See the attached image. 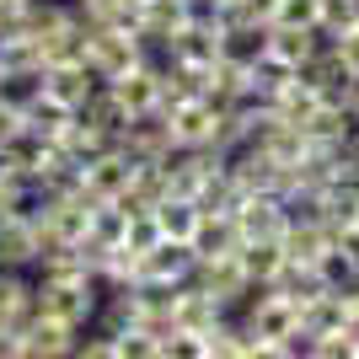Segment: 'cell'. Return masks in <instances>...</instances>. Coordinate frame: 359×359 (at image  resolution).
Returning a JSON list of instances; mask_svg holds the SVG:
<instances>
[{
    "label": "cell",
    "mask_w": 359,
    "mask_h": 359,
    "mask_svg": "<svg viewBox=\"0 0 359 359\" xmlns=\"http://www.w3.org/2000/svg\"><path fill=\"white\" fill-rule=\"evenodd\" d=\"M38 285V311L43 316H60L70 327L86 332L97 322V306H102V285L91 273H75V279H32Z\"/></svg>",
    "instance_id": "obj_1"
},
{
    "label": "cell",
    "mask_w": 359,
    "mask_h": 359,
    "mask_svg": "<svg viewBox=\"0 0 359 359\" xmlns=\"http://www.w3.org/2000/svg\"><path fill=\"white\" fill-rule=\"evenodd\" d=\"M86 70L97 81H118L129 65L145 60V38L135 27H86Z\"/></svg>",
    "instance_id": "obj_2"
},
{
    "label": "cell",
    "mask_w": 359,
    "mask_h": 359,
    "mask_svg": "<svg viewBox=\"0 0 359 359\" xmlns=\"http://www.w3.org/2000/svg\"><path fill=\"white\" fill-rule=\"evenodd\" d=\"M172 140H177L182 150H198V145H220V129H225V107L210 102V97H188V102H177L172 113Z\"/></svg>",
    "instance_id": "obj_3"
},
{
    "label": "cell",
    "mask_w": 359,
    "mask_h": 359,
    "mask_svg": "<svg viewBox=\"0 0 359 359\" xmlns=\"http://www.w3.org/2000/svg\"><path fill=\"white\" fill-rule=\"evenodd\" d=\"M129 182H135V156L123 145H107L102 156H91L86 166H81V194L86 198H123L129 194Z\"/></svg>",
    "instance_id": "obj_4"
},
{
    "label": "cell",
    "mask_w": 359,
    "mask_h": 359,
    "mask_svg": "<svg viewBox=\"0 0 359 359\" xmlns=\"http://www.w3.org/2000/svg\"><path fill=\"white\" fill-rule=\"evenodd\" d=\"M194 285L198 290H210L220 306H231L236 311L241 300L252 295V279H247V269H241V257L236 252H215V257H198V269H194Z\"/></svg>",
    "instance_id": "obj_5"
},
{
    "label": "cell",
    "mask_w": 359,
    "mask_h": 359,
    "mask_svg": "<svg viewBox=\"0 0 359 359\" xmlns=\"http://www.w3.org/2000/svg\"><path fill=\"white\" fill-rule=\"evenodd\" d=\"M102 86L97 75L86 70V60H65V65H43V97L65 113H81L91 102V91Z\"/></svg>",
    "instance_id": "obj_6"
},
{
    "label": "cell",
    "mask_w": 359,
    "mask_h": 359,
    "mask_svg": "<svg viewBox=\"0 0 359 359\" xmlns=\"http://www.w3.org/2000/svg\"><path fill=\"white\" fill-rule=\"evenodd\" d=\"M118 145L135 156V161H150V156H172L177 140H172V118H166L161 107H150V113H135V118L123 123Z\"/></svg>",
    "instance_id": "obj_7"
},
{
    "label": "cell",
    "mask_w": 359,
    "mask_h": 359,
    "mask_svg": "<svg viewBox=\"0 0 359 359\" xmlns=\"http://www.w3.org/2000/svg\"><path fill=\"white\" fill-rule=\"evenodd\" d=\"M236 231L241 241H263V236H285V225H290V210H285V198L279 194H247L236 204Z\"/></svg>",
    "instance_id": "obj_8"
},
{
    "label": "cell",
    "mask_w": 359,
    "mask_h": 359,
    "mask_svg": "<svg viewBox=\"0 0 359 359\" xmlns=\"http://www.w3.org/2000/svg\"><path fill=\"white\" fill-rule=\"evenodd\" d=\"M75 344H81V327L60 322V316H43V311L22 327V359H65L75 354Z\"/></svg>",
    "instance_id": "obj_9"
},
{
    "label": "cell",
    "mask_w": 359,
    "mask_h": 359,
    "mask_svg": "<svg viewBox=\"0 0 359 359\" xmlns=\"http://www.w3.org/2000/svg\"><path fill=\"white\" fill-rule=\"evenodd\" d=\"M38 257H43L38 220H27V215H6V220H0V269L27 273V269H38Z\"/></svg>",
    "instance_id": "obj_10"
},
{
    "label": "cell",
    "mask_w": 359,
    "mask_h": 359,
    "mask_svg": "<svg viewBox=\"0 0 359 359\" xmlns=\"http://www.w3.org/2000/svg\"><path fill=\"white\" fill-rule=\"evenodd\" d=\"M220 316H231V306H220V300H215L210 290H198L194 279L172 290V327L177 332H210Z\"/></svg>",
    "instance_id": "obj_11"
},
{
    "label": "cell",
    "mask_w": 359,
    "mask_h": 359,
    "mask_svg": "<svg viewBox=\"0 0 359 359\" xmlns=\"http://www.w3.org/2000/svg\"><path fill=\"white\" fill-rule=\"evenodd\" d=\"M332 247H338V231H332L322 215H295V220L285 225L290 263H322V252H332Z\"/></svg>",
    "instance_id": "obj_12"
},
{
    "label": "cell",
    "mask_w": 359,
    "mask_h": 359,
    "mask_svg": "<svg viewBox=\"0 0 359 359\" xmlns=\"http://www.w3.org/2000/svg\"><path fill=\"white\" fill-rule=\"evenodd\" d=\"M198 269V252H194V241H172L161 236L156 247L145 252V273L140 279H161V285H188Z\"/></svg>",
    "instance_id": "obj_13"
},
{
    "label": "cell",
    "mask_w": 359,
    "mask_h": 359,
    "mask_svg": "<svg viewBox=\"0 0 359 359\" xmlns=\"http://www.w3.org/2000/svg\"><path fill=\"white\" fill-rule=\"evenodd\" d=\"M269 54V22H225L220 27V60L252 70Z\"/></svg>",
    "instance_id": "obj_14"
},
{
    "label": "cell",
    "mask_w": 359,
    "mask_h": 359,
    "mask_svg": "<svg viewBox=\"0 0 359 359\" xmlns=\"http://www.w3.org/2000/svg\"><path fill=\"white\" fill-rule=\"evenodd\" d=\"M241 269H247V279H252V290L273 285L279 273L290 269V252H285V236H263V241H241L236 247Z\"/></svg>",
    "instance_id": "obj_15"
},
{
    "label": "cell",
    "mask_w": 359,
    "mask_h": 359,
    "mask_svg": "<svg viewBox=\"0 0 359 359\" xmlns=\"http://www.w3.org/2000/svg\"><path fill=\"white\" fill-rule=\"evenodd\" d=\"M348 322H354V311H348V295H344V290H322L316 300L300 306V332H311V338L344 332Z\"/></svg>",
    "instance_id": "obj_16"
},
{
    "label": "cell",
    "mask_w": 359,
    "mask_h": 359,
    "mask_svg": "<svg viewBox=\"0 0 359 359\" xmlns=\"http://www.w3.org/2000/svg\"><path fill=\"white\" fill-rule=\"evenodd\" d=\"M107 145H118V140L107 135L102 123H91L86 113H70V123H65V129H60V150H65V156H70V161H81V166H86L91 156H102Z\"/></svg>",
    "instance_id": "obj_17"
},
{
    "label": "cell",
    "mask_w": 359,
    "mask_h": 359,
    "mask_svg": "<svg viewBox=\"0 0 359 359\" xmlns=\"http://www.w3.org/2000/svg\"><path fill=\"white\" fill-rule=\"evenodd\" d=\"M188 22V0H140V38L145 48H161Z\"/></svg>",
    "instance_id": "obj_18"
},
{
    "label": "cell",
    "mask_w": 359,
    "mask_h": 359,
    "mask_svg": "<svg viewBox=\"0 0 359 359\" xmlns=\"http://www.w3.org/2000/svg\"><path fill=\"white\" fill-rule=\"evenodd\" d=\"M300 75H306V81H311V86L322 91V97H338V102H344L348 81H354V70H348V65L338 60V48H332V43H322V48H316L311 60L300 65Z\"/></svg>",
    "instance_id": "obj_19"
},
{
    "label": "cell",
    "mask_w": 359,
    "mask_h": 359,
    "mask_svg": "<svg viewBox=\"0 0 359 359\" xmlns=\"http://www.w3.org/2000/svg\"><path fill=\"white\" fill-rule=\"evenodd\" d=\"M236 247H241V231H236V215L231 210H204L198 215V231H194V252L198 257L236 252Z\"/></svg>",
    "instance_id": "obj_20"
},
{
    "label": "cell",
    "mask_w": 359,
    "mask_h": 359,
    "mask_svg": "<svg viewBox=\"0 0 359 359\" xmlns=\"http://www.w3.org/2000/svg\"><path fill=\"white\" fill-rule=\"evenodd\" d=\"M322 43H327V38H322L316 27H279V22H269V54L285 60V65H295V70L311 60Z\"/></svg>",
    "instance_id": "obj_21"
},
{
    "label": "cell",
    "mask_w": 359,
    "mask_h": 359,
    "mask_svg": "<svg viewBox=\"0 0 359 359\" xmlns=\"http://www.w3.org/2000/svg\"><path fill=\"white\" fill-rule=\"evenodd\" d=\"M322 102H327V97H322V91H316L311 81H306V75L295 70V75L285 81V86H279V97H273V113H279L285 123H306V118H311V113H316Z\"/></svg>",
    "instance_id": "obj_22"
},
{
    "label": "cell",
    "mask_w": 359,
    "mask_h": 359,
    "mask_svg": "<svg viewBox=\"0 0 359 359\" xmlns=\"http://www.w3.org/2000/svg\"><path fill=\"white\" fill-rule=\"evenodd\" d=\"M38 97H43V65H16V70H0V102L11 107V113H27Z\"/></svg>",
    "instance_id": "obj_23"
},
{
    "label": "cell",
    "mask_w": 359,
    "mask_h": 359,
    "mask_svg": "<svg viewBox=\"0 0 359 359\" xmlns=\"http://www.w3.org/2000/svg\"><path fill=\"white\" fill-rule=\"evenodd\" d=\"M354 129H359V118L348 113V102H338V97H327V102L306 118V135H311V140H327V145H344Z\"/></svg>",
    "instance_id": "obj_24"
},
{
    "label": "cell",
    "mask_w": 359,
    "mask_h": 359,
    "mask_svg": "<svg viewBox=\"0 0 359 359\" xmlns=\"http://www.w3.org/2000/svg\"><path fill=\"white\" fill-rule=\"evenodd\" d=\"M198 215H204V204H198V198H177V194H166L161 204H156L161 236H172V241H194V231H198Z\"/></svg>",
    "instance_id": "obj_25"
},
{
    "label": "cell",
    "mask_w": 359,
    "mask_h": 359,
    "mask_svg": "<svg viewBox=\"0 0 359 359\" xmlns=\"http://www.w3.org/2000/svg\"><path fill=\"white\" fill-rule=\"evenodd\" d=\"M322 220L332 225V231H348V225H359V182H348V177H338L322 194Z\"/></svg>",
    "instance_id": "obj_26"
},
{
    "label": "cell",
    "mask_w": 359,
    "mask_h": 359,
    "mask_svg": "<svg viewBox=\"0 0 359 359\" xmlns=\"http://www.w3.org/2000/svg\"><path fill=\"white\" fill-rule=\"evenodd\" d=\"M359 22V0H322V16H316V32L322 38H338V32H348Z\"/></svg>",
    "instance_id": "obj_27"
},
{
    "label": "cell",
    "mask_w": 359,
    "mask_h": 359,
    "mask_svg": "<svg viewBox=\"0 0 359 359\" xmlns=\"http://www.w3.org/2000/svg\"><path fill=\"white\" fill-rule=\"evenodd\" d=\"M161 241V220L156 210H129V231H123V247H135V252H150Z\"/></svg>",
    "instance_id": "obj_28"
},
{
    "label": "cell",
    "mask_w": 359,
    "mask_h": 359,
    "mask_svg": "<svg viewBox=\"0 0 359 359\" xmlns=\"http://www.w3.org/2000/svg\"><path fill=\"white\" fill-rule=\"evenodd\" d=\"M316 16H322V0H279L273 22L279 27H316Z\"/></svg>",
    "instance_id": "obj_29"
},
{
    "label": "cell",
    "mask_w": 359,
    "mask_h": 359,
    "mask_svg": "<svg viewBox=\"0 0 359 359\" xmlns=\"http://www.w3.org/2000/svg\"><path fill=\"white\" fill-rule=\"evenodd\" d=\"M316 269H322V279H327L332 290H348V285L359 279V269H354V263L344 257V247H332V252H322V263H316Z\"/></svg>",
    "instance_id": "obj_30"
},
{
    "label": "cell",
    "mask_w": 359,
    "mask_h": 359,
    "mask_svg": "<svg viewBox=\"0 0 359 359\" xmlns=\"http://www.w3.org/2000/svg\"><path fill=\"white\" fill-rule=\"evenodd\" d=\"M332 48H338V60H344L348 70L359 75V22H354L348 32H338V38H332Z\"/></svg>",
    "instance_id": "obj_31"
},
{
    "label": "cell",
    "mask_w": 359,
    "mask_h": 359,
    "mask_svg": "<svg viewBox=\"0 0 359 359\" xmlns=\"http://www.w3.org/2000/svg\"><path fill=\"white\" fill-rule=\"evenodd\" d=\"M338 166H344V177H348V182H359V129L344 140V145H338Z\"/></svg>",
    "instance_id": "obj_32"
},
{
    "label": "cell",
    "mask_w": 359,
    "mask_h": 359,
    "mask_svg": "<svg viewBox=\"0 0 359 359\" xmlns=\"http://www.w3.org/2000/svg\"><path fill=\"white\" fill-rule=\"evenodd\" d=\"M338 247H344V257L359 269V225H348V231H338Z\"/></svg>",
    "instance_id": "obj_33"
},
{
    "label": "cell",
    "mask_w": 359,
    "mask_h": 359,
    "mask_svg": "<svg viewBox=\"0 0 359 359\" xmlns=\"http://www.w3.org/2000/svg\"><path fill=\"white\" fill-rule=\"evenodd\" d=\"M344 102H348V113H354V118H359V75H354V81H348V91H344Z\"/></svg>",
    "instance_id": "obj_34"
},
{
    "label": "cell",
    "mask_w": 359,
    "mask_h": 359,
    "mask_svg": "<svg viewBox=\"0 0 359 359\" xmlns=\"http://www.w3.org/2000/svg\"><path fill=\"white\" fill-rule=\"evenodd\" d=\"M135 6H140V0H135Z\"/></svg>",
    "instance_id": "obj_35"
}]
</instances>
